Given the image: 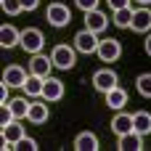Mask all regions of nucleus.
Returning a JSON list of instances; mask_svg holds the SVG:
<instances>
[{
    "mask_svg": "<svg viewBox=\"0 0 151 151\" xmlns=\"http://www.w3.org/2000/svg\"><path fill=\"white\" fill-rule=\"evenodd\" d=\"M50 58H53V66H58V69H72L74 66V61H77V48L74 45H56L53 50H50Z\"/></svg>",
    "mask_w": 151,
    "mask_h": 151,
    "instance_id": "obj_1",
    "label": "nucleus"
},
{
    "mask_svg": "<svg viewBox=\"0 0 151 151\" xmlns=\"http://www.w3.org/2000/svg\"><path fill=\"white\" fill-rule=\"evenodd\" d=\"M42 45H45V35L40 32V29H35V27H29V29H21V48L27 50V53H40L42 50Z\"/></svg>",
    "mask_w": 151,
    "mask_h": 151,
    "instance_id": "obj_2",
    "label": "nucleus"
},
{
    "mask_svg": "<svg viewBox=\"0 0 151 151\" xmlns=\"http://www.w3.org/2000/svg\"><path fill=\"white\" fill-rule=\"evenodd\" d=\"M45 19H48V24H53V27H66V24L72 21V11H69L64 3H50L48 11H45Z\"/></svg>",
    "mask_w": 151,
    "mask_h": 151,
    "instance_id": "obj_3",
    "label": "nucleus"
},
{
    "mask_svg": "<svg viewBox=\"0 0 151 151\" xmlns=\"http://www.w3.org/2000/svg\"><path fill=\"white\" fill-rule=\"evenodd\" d=\"M98 42H101V40H98V35H96V32H90L88 27H85L82 32H77V35H74V48H77L80 53H85V56H88V53H96V50H98Z\"/></svg>",
    "mask_w": 151,
    "mask_h": 151,
    "instance_id": "obj_4",
    "label": "nucleus"
},
{
    "mask_svg": "<svg viewBox=\"0 0 151 151\" xmlns=\"http://www.w3.org/2000/svg\"><path fill=\"white\" fill-rule=\"evenodd\" d=\"M96 53H98L101 61H109V64H111V61H117V58L122 56V45H119V40L106 37V40L98 42V50H96Z\"/></svg>",
    "mask_w": 151,
    "mask_h": 151,
    "instance_id": "obj_5",
    "label": "nucleus"
},
{
    "mask_svg": "<svg viewBox=\"0 0 151 151\" xmlns=\"http://www.w3.org/2000/svg\"><path fill=\"white\" fill-rule=\"evenodd\" d=\"M93 88L98 93H109L111 88H117V72L114 69H98L93 74Z\"/></svg>",
    "mask_w": 151,
    "mask_h": 151,
    "instance_id": "obj_6",
    "label": "nucleus"
},
{
    "mask_svg": "<svg viewBox=\"0 0 151 151\" xmlns=\"http://www.w3.org/2000/svg\"><path fill=\"white\" fill-rule=\"evenodd\" d=\"M40 98H42V101H48V104L61 101V98H64V82L48 74V77H45V82H42V96H40Z\"/></svg>",
    "mask_w": 151,
    "mask_h": 151,
    "instance_id": "obj_7",
    "label": "nucleus"
},
{
    "mask_svg": "<svg viewBox=\"0 0 151 151\" xmlns=\"http://www.w3.org/2000/svg\"><path fill=\"white\" fill-rule=\"evenodd\" d=\"M85 27H88L90 32L101 35V32L109 27V16H106L101 8H93V11H88V13H85Z\"/></svg>",
    "mask_w": 151,
    "mask_h": 151,
    "instance_id": "obj_8",
    "label": "nucleus"
},
{
    "mask_svg": "<svg viewBox=\"0 0 151 151\" xmlns=\"http://www.w3.org/2000/svg\"><path fill=\"white\" fill-rule=\"evenodd\" d=\"M27 69L24 66H19V64H11V66H5V72H3V82L5 85H11V88H24V82H27Z\"/></svg>",
    "mask_w": 151,
    "mask_h": 151,
    "instance_id": "obj_9",
    "label": "nucleus"
},
{
    "mask_svg": "<svg viewBox=\"0 0 151 151\" xmlns=\"http://www.w3.org/2000/svg\"><path fill=\"white\" fill-rule=\"evenodd\" d=\"M53 69V58L50 56H42V53H35L32 61H29V74H37V77H48Z\"/></svg>",
    "mask_w": 151,
    "mask_h": 151,
    "instance_id": "obj_10",
    "label": "nucleus"
},
{
    "mask_svg": "<svg viewBox=\"0 0 151 151\" xmlns=\"http://www.w3.org/2000/svg\"><path fill=\"white\" fill-rule=\"evenodd\" d=\"M130 29H135V32H151V8L149 5H141L138 11H133V24H130Z\"/></svg>",
    "mask_w": 151,
    "mask_h": 151,
    "instance_id": "obj_11",
    "label": "nucleus"
},
{
    "mask_svg": "<svg viewBox=\"0 0 151 151\" xmlns=\"http://www.w3.org/2000/svg\"><path fill=\"white\" fill-rule=\"evenodd\" d=\"M0 45H3L5 50L21 45V32H19L13 24H3V27H0Z\"/></svg>",
    "mask_w": 151,
    "mask_h": 151,
    "instance_id": "obj_12",
    "label": "nucleus"
},
{
    "mask_svg": "<svg viewBox=\"0 0 151 151\" xmlns=\"http://www.w3.org/2000/svg\"><path fill=\"white\" fill-rule=\"evenodd\" d=\"M104 96H106V106H109V109H114V111H122V109L127 106V90H125V88H119V85H117V88H111V90H109V93H104Z\"/></svg>",
    "mask_w": 151,
    "mask_h": 151,
    "instance_id": "obj_13",
    "label": "nucleus"
},
{
    "mask_svg": "<svg viewBox=\"0 0 151 151\" xmlns=\"http://www.w3.org/2000/svg\"><path fill=\"white\" fill-rule=\"evenodd\" d=\"M117 149H119V151H138V149H143V135L135 133V130H130V133L119 135Z\"/></svg>",
    "mask_w": 151,
    "mask_h": 151,
    "instance_id": "obj_14",
    "label": "nucleus"
},
{
    "mask_svg": "<svg viewBox=\"0 0 151 151\" xmlns=\"http://www.w3.org/2000/svg\"><path fill=\"white\" fill-rule=\"evenodd\" d=\"M24 135H27V133H24V125H21L19 119H13V122L3 125V141H8V143H13V146H16Z\"/></svg>",
    "mask_w": 151,
    "mask_h": 151,
    "instance_id": "obj_15",
    "label": "nucleus"
},
{
    "mask_svg": "<svg viewBox=\"0 0 151 151\" xmlns=\"http://www.w3.org/2000/svg\"><path fill=\"white\" fill-rule=\"evenodd\" d=\"M111 130H114V135H117V138H119V135H125V133H130V130H133V114L119 111V114L111 119Z\"/></svg>",
    "mask_w": 151,
    "mask_h": 151,
    "instance_id": "obj_16",
    "label": "nucleus"
},
{
    "mask_svg": "<svg viewBox=\"0 0 151 151\" xmlns=\"http://www.w3.org/2000/svg\"><path fill=\"white\" fill-rule=\"evenodd\" d=\"M74 149H77V151H96V149H98V138H96V133H90V130L80 133V135L74 138Z\"/></svg>",
    "mask_w": 151,
    "mask_h": 151,
    "instance_id": "obj_17",
    "label": "nucleus"
},
{
    "mask_svg": "<svg viewBox=\"0 0 151 151\" xmlns=\"http://www.w3.org/2000/svg\"><path fill=\"white\" fill-rule=\"evenodd\" d=\"M42 82H45V77H37V74H29L21 90H24V93H27L29 98H40V96H42Z\"/></svg>",
    "mask_w": 151,
    "mask_h": 151,
    "instance_id": "obj_18",
    "label": "nucleus"
},
{
    "mask_svg": "<svg viewBox=\"0 0 151 151\" xmlns=\"http://www.w3.org/2000/svg\"><path fill=\"white\" fill-rule=\"evenodd\" d=\"M133 130L141 133V135H149L151 133V114L149 111H135L133 114Z\"/></svg>",
    "mask_w": 151,
    "mask_h": 151,
    "instance_id": "obj_19",
    "label": "nucleus"
},
{
    "mask_svg": "<svg viewBox=\"0 0 151 151\" xmlns=\"http://www.w3.org/2000/svg\"><path fill=\"white\" fill-rule=\"evenodd\" d=\"M27 119H29L32 125H42V122L48 119V104H32Z\"/></svg>",
    "mask_w": 151,
    "mask_h": 151,
    "instance_id": "obj_20",
    "label": "nucleus"
},
{
    "mask_svg": "<svg viewBox=\"0 0 151 151\" xmlns=\"http://www.w3.org/2000/svg\"><path fill=\"white\" fill-rule=\"evenodd\" d=\"M8 106H11V111H13V117H16V119H24V117L29 114V106H32V104H29L27 98H11V101H8Z\"/></svg>",
    "mask_w": 151,
    "mask_h": 151,
    "instance_id": "obj_21",
    "label": "nucleus"
},
{
    "mask_svg": "<svg viewBox=\"0 0 151 151\" xmlns=\"http://www.w3.org/2000/svg\"><path fill=\"white\" fill-rule=\"evenodd\" d=\"M114 24H117L119 29L130 27V24H133V8L127 5V8H119V11H114Z\"/></svg>",
    "mask_w": 151,
    "mask_h": 151,
    "instance_id": "obj_22",
    "label": "nucleus"
},
{
    "mask_svg": "<svg viewBox=\"0 0 151 151\" xmlns=\"http://www.w3.org/2000/svg\"><path fill=\"white\" fill-rule=\"evenodd\" d=\"M135 88H138V93H141L143 98H151V72L141 74V77L135 80Z\"/></svg>",
    "mask_w": 151,
    "mask_h": 151,
    "instance_id": "obj_23",
    "label": "nucleus"
},
{
    "mask_svg": "<svg viewBox=\"0 0 151 151\" xmlns=\"http://www.w3.org/2000/svg\"><path fill=\"white\" fill-rule=\"evenodd\" d=\"M0 5H3V13H8V16H16V13L24 11L21 0H0Z\"/></svg>",
    "mask_w": 151,
    "mask_h": 151,
    "instance_id": "obj_24",
    "label": "nucleus"
},
{
    "mask_svg": "<svg viewBox=\"0 0 151 151\" xmlns=\"http://www.w3.org/2000/svg\"><path fill=\"white\" fill-rule=\"evenodd\" d=\"M16 149H19V151H35V149H37V141L29 138V135H24V138L16 143Z\"/></svg>",
    "mask_w": 151,
    "mask_h": 151,
    "instance_id": "obj_25",
    "label": "nucleus"
},
{
    "mask_svg": "<svg viewBox=\"0 0 151 151\" xmlns=\"http://www.w3.org/2000/svg\"><path fill=\"white\" fill-rule=\"evenodd\" d=\"M16 117H13V111H11V106L8 104H0V125H8V122H13Z\"/></svg>",
    "mask_w": 151,
    "mask_h": 151,
    "instance_id": "obj_26",
    "label": "nucleus"
},
{
    "mask_svg": "<svg viewBox=\"0 0 151 151\" xmlns=\"http://www.w3.org/2000/svg\"><path fill=\"white\" fill-rule=\"evenodd\" d=\"M98 3H101V0H74V5H77L80 11H85V13L93 11V8H98Z\"/></svg>",
    "mask_w": 151,
    "mask_h": 151,
    "instance_id": "obj_27",
    "label": "nucleus"
},
{
    "mask_svg": "<svg viewBox=\"0 0 151 151\" xmlns=\"http://www.w3.org/2000/svg\"><path fill=\"white\" fill-rule=\"evenodd\" d=\"M109 5H111V11H119V8H127L130 5V0H106Z\"/></svg>",
    "mask_w": 151,
    "mask_h": 151,
    "instance_id": "obj_28",
    "label": "nucleus"
},
{
    "mask_svg": "<svg viewBox=\"0 0 151 151\" xmlns=\"http://www.w3.org/2000/svg\"><path fill=\"white\" fill-rule=\"evenodd\" d=\"M8 90H11V85L3 82V85H0V104H8V101H11V98H8Z\"/></svg>",
    "mask_w": 151,
    "mask_h": 151,
    "instance_id": "obj_29",
    "label": "nucleus"
},
{
    "mask_svg": "<svg viewBox=\"0 0 151 151\" xmlns=\"http://www.w3.org/2000/svg\"><path fill=\"white\" fill-rule=\"evenodd\" d=\"M37 5H40V0H21L24 11H37Z\"/></svg>",
    "mask_w": 151,
    "mask_h": 151,
    "instance_id": "obj_30",
    "label": "nucleus"
},
{
    "mask_svg": "<svg viewBox=\"0 0 151 151\" xmlns=\"http://www.w3.org/2000/svg\"><path fill=\"white\" fill-rule=\"evenodd\" d=\"M146 53H149V56H151V35H149V37H146Z\"/></svg>",
    "mask_w": 151,
    "mask_h": 151,
    "instance_id": "obj_31",
    "label": "nucleus"
},
{
    "mask_svg": "<svg viewBox=\"0 0 151 151\" xmlns=\"http://www.w3.org/2000/svg\"><path fill=\"white\" fill-rule=\"evenodd\" d=\"M138 3H141V5H151V0H138Z\"/></svg>",
    "mask_w": 151,
    "mask_h": 151,
    "instance_id": "obj_32",
    "label": "nucleus"
}]
</instances>
